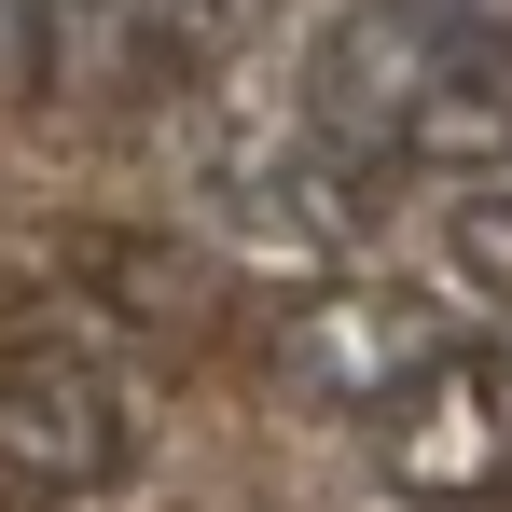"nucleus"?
Returning <instances> with one entry per match:
<instances>
[{
  "instance_id": "obj_1",
  "label": "nucleus",
  "mask_w": 512,
  "mask_h": 512,
  "mask_svg": "<svg viewBox=\"0 0 512 512\" xmlns=\"http://www.w3.org/2000/svg\"><path fill=\"white\" fill-rule=\"evenodd\" d=\"M443 360H457V305H429L416 277H360V263L291 291V319H277V388L305 416H388Z\"/></svg>"
},
{
  "instance_id": "obj_2",
  "label": "nucleus",
  "mask_w": 512,
  "mask_h": 512,
  "mask_svg": "<svg viewBox=\"0 0 512 512\" xmlns=\"http://www.w3.org/2000/svg\"><path fill=\"white\" fill-rule=\"evenodd\" d=\"M139 471V402L84 346H0V512H70Z\"/></svg>"
},
{
  "instance_id": "obj_7",
  "label": "nucleus",
  "mask_w": 512,
  "mask_h": 512,
  "mask_svg": "<svg viewBox=\"0 0 512 512\" xmlns=\"http://www.w3.org/2000/svg\"><path fill=\"white\" fill-rule=\"evenodd\" d=\"M42 28L56 0H0V84H42Z\"/></svg>"
},
{
  "instance_id": "obj_4",
  "label": "nucleus",
  "mask_w": 512,
  "mask_h": 512,
  "mask_svg": "<svg viewBox=\"0 0 512 512\" xmlns=\"http://www.w3.org/2000/svg\"><path fill=\"white\" fill-rule=\"evenodd\" d=\"M374 457H388V499H416V512L512 499V388L457 346L443 374H416V388L374 416Z\"/></svg>"
},
{
  "instance_id": "obj_8",
  "label": "nucleus",
  "mask_w": 512,
  "mask_h": 512,
  "mask_svg": "<svg viewBox=\"0 0 512 512\" xmlns=\"http://www.w3.org/2000/svg\"><path fill=\"white\" fill-rule=\"evenodd\" d=\"M443 14H471V28H512V0H443Z\"/></svg>"
},
{
  "instance_id": "obj_3",
  "label": "nucleus",
  "mask_w": 512,
  "mask_h": 512,
  "mask_svg": "<svg viewBox=\"0 0 512 512\" xmlns=\"http://www.w3.org/2000/svg\"><path fill=\"white\" fill-rule=\"evenodd\" d=\"M485 42H499V28H471V14H443V0H346L333 28L305 42V84L291 97H305L319 139L402 167V125L429 111V84H457Z\"/></svg>"
},
{
  "instance_id": "obj_5",
  "label": "nucleus",
  "mask_w": 512,
  "mask_h": 512,
  "mask_svg": "<svg viewBox=\"0 0 512 512\" xmlns=\"http://www.w3.org/2000/svg\"><path fill=\"white\" fill-rule=\"evenodd\" d=\"M139 84H180V0H56L42 97H139Z\"/></svg>"
},
{
  "instance_id": "obj_6",
  "label": "nucleus",
  "mask_w": 512,
  "mask_h": 512,
  "mask_svg": "<svg viewBox=\"0 0 512 512\" xmlns=\"http://www.w3.org/2000/svg\"><path fill=\"white\" fill-rule=\"evenodd\" d=\"M443 250H457L471 291H499V305H512V153H499V167H471L457 194H443Z\"/></svg>"
}]
</instances>
